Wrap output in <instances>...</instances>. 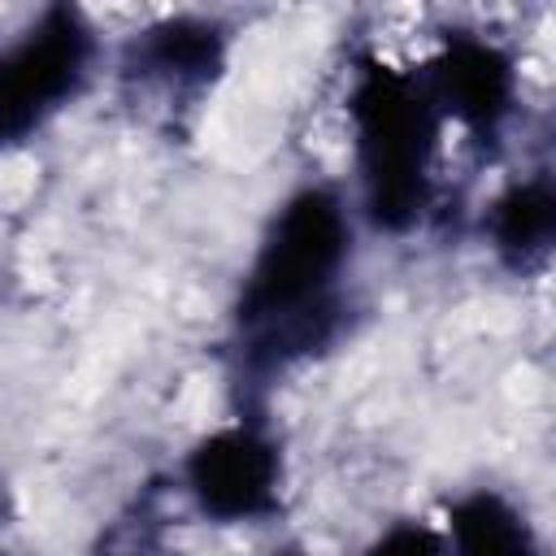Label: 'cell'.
<instances>
[{
  "label": "cell",
  "mask_w": 556,
  "mask_h": 556,
  "mask_svg": "<svg viewBox=\"0 0 556 556\" xmlns=\"http://www.w3.org/2000/svg\"><path fill=\"white\" fill-rule=\"evenodd\" d=\"M365 556H447V543L443 530L426 521H395L365 547Z\"/></svg>",
  "instance_id": "30bf717a"
},
{
  "label": "cell",
  "mask_w": 556,
  "mask_h": 556,
  "mask_svg": "<svg viewBox=\"0 0 556 556\" xmlns=\"http://www.w3.org/2000/svg\"><path fill=\"white\" fill-rule=\"evenodd\" d=\"M348 265L352 213L339 191L321 182L291 191L274 208L235 300V369L248 391L348 334Z\"/></svg>",
  "instance_id": "6da1fadb"
},
{
  "label": "cell",
  "mask_w": 556,
  "mask_h": 556,
  "mask_svg": "<svg viewBox=\"0 0 556 556\" xmlns=\"http://www.w3.org/2000/svg\"><path fill=\"white\" fill-rule=\"evenodd\" d=\"M230 26L208 13H169L135 30L122 48V83L161 109L195 104L226 70Z\"/></svg>",
  "instance_id": "5b68a950"
},
{
  "label": "cell",
  "mask_w": 556,
  "mask_h": 556,
  "mask_svg": "<svg viewBox=\"0 0 556 556\" xmlns=\"http://www.w3.org/2000/svg\"><path fill=\"white\" fill-rule=\"evenodd\" d=\"M443 543L447 556H543L526 508H517L495 486H478L452 500Z\"/></svg>",
  "instance_id": "ba28073f"
},
{
  "label": "cell",
  "mask_w": 556,
  "mask_h": 556,
  "mask_svg": "<svg viewBox=\"0 0 556 556\" xmlns=\"http://www.w3.org/2000/svg\"><path fill=\"white\" fill-rule=\"evenodd\" d=\"M495 261L513 274H539L556 243V191L547 174L513 178L482 217Z\"/></svg>",
  "instance_id": "52a82bcc"
},
{
  "label": "cell",
  "mask_w": 556,
  "mask_h": 556,
  "mask_svg": "<svg viewBox=\"0 0 556 556\" xmlns=\"http://www.w3.org/2000/svg\"><path fill=\"white\" fill-rule=\"evenodd\" d=\"M348 117L365 217L387 235L413 230L430 208L434 152L443 130L421 70L413 74L365 56L348 91Z\"/></svg>",
  "instance_id": "7a4b0ae2"
},
{
  "label": "cell",
  "mask_w": 556,
  "mask_h": 556,
  "mask_svg": "<svg viewBox=\"0 0 556 556\" xmlns=\"http://www.w3.org/2000/svg\"><path fill=\"white\" fill-rule=\"evenodd\" d=\"M96 556H165V513L161 486L143 491L96 543Z\"/></svg>",
  "instance_id": "9c48e42d"
},
{
  "label": "cell",
  "mask_w": 556,
  "mask_h": 556,
  "mask_svg": "<svg viewBox=\"0 0 556 556\" xmlns=\"http://www.w3.org/2000/svg\"><path fill=\"white\" fill-rule=\"evenodd\" d=\"M182 491L217 526H256L282 508V447L248 417L208 430L182 456Z\"/></svg>",
  "instance_id": "277c9868"
},
{
  "label": "cell",
  "mask_w": 556,
  "mask_h": 556,
  "mask_svg": "<svg viewBox=\"0 0 556 556\" xmlns=\"http://www.w3.org/2000/svg\"><path fill=\"white\" fill-rule=\"evenodd\" d=\"M421 83H426L439 117L456 122L478 143L500 139L521 100V78H517L513 52L478 30L443 35L439 52L421 70Z\"/></svg>",
  "instance_id": "8992f818"
},
{
  "label": "cell",
  "mask_w": 556,
  "mask_h": 556,
  "mask_svg": "<svg viewBox=\"0 0 556 556\" xmlns=\"http://www.w3.org/2000/svg\"><path fill=\"white\" fill-rule=\"evenodd\" d=\"M274 556H304V552H274Z\"/></svg>",
  "instance_id": "8fae6325"
},
{
  "label": "cell",
  "mask_w": 556,
  "mask_h": 556,
  "mask_svg": "<svg viewBox=\"0 0 556 556\" xmlns=\"http://www.w3.org/2000/svg\"><path fill=\"white\" fill-rule=\"evenodd\" d=\"M100 61V35L74 4L39 9L0 48V156L74 104Z\"/></svg>",
  "instance_id": "3957f363"
}]
</instances>
